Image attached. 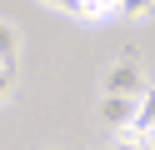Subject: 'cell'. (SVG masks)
Returning a JSON list of instances; mask_svg holds the SVG:
<instances>
[{"label":"cell","instance_id":"cell-5","mask_svg":"<svg viewBox=\"0 0 155 150\" xmlns=\"http://www.w3.org/2000/svg\"><path fill=\"white\" fill-rule=\"evenodd\" d=\"M15 65H20V30L0 20V70H15Z\"/></svg>","mask_w":155,"mask_h":150},{"label":"cell","instance_id":"cell-9","mask_svg":"<svg viewBox=\"0 0 155 150\" xmlns=\"http://www.w3.org/2000/svg\"><path fill=\"white\" fill-rule=\"evenodd\" d=\"M45 150H60V145H45Z\"/></svg>","mask_w":155,"mask_h":150},{"label":"cell","instance_id":"cell-4","mask_svg":"<svg viewBox=\"0 0 155 150\" xmlns=\"http://www.w3.org/2000/svg\"><path fill=\"white\" fill-rule=\"evenodd\" d=\"M125 135H135L140 145H150V140H155V85H150V90L140 95V110H135V125L125 130Z\"/></svg>","mask_w":155,"mask_h":150},{"label":"cell","instance_id":"cell-6","mask_svg":"<svg viewBox=\"0 0 155 150\" xmlns=\"http://www.w3.org/2000/svg\"><path fill=\"white\" fill-rule=\"evenodd\" d=\"M115 15H120V20H130V25H140V20H150V15H155V5H120Z\"/></svg>","mask_w":155,"mask_h":150},{"label":"cell","instance_id":"cell-8","mask_svg":"<svg viewBox=\"0 0 155 150\" xmlns=\"http://www.w3.org/2000/svg\"><path fill=\"white\" fill-rule=\"evenodd\" d=\"M15 95V70H0V105Z\"/></svg>","mask_w":155,"mask_h":150},{"label":"cell","instance_id":"cell-3","mask_svg":"<svg viewBox=\"0 0 155 150\" xmlns=\"http://www.w3.org/2000/svg\"><path fill=\"white\" fill-rule=\"evenodd\" d=\"M120 5H95V0H80V5H55V15L80 20V25H100V20H115Z\"/></svg>","mask_w":155,"mask_h":150},{"label":"cell","instance_id":"cell-7","mask_svg":"<svg viewBox=\"0 0 155 150\" xmlns=\"http://www.w3.org/2000/svg\"><path fill=\"white\" fill-rule=\"evenodd\" d=\"M110 150H150V145H140L135 135H110Z\"/></svg>","mask_w":155,"mask_h":150},{"label":"cell","instance_id":"cell-2","mask_svg":"<svg viewBox=\"0 0 155 150\" xmlns=\"http://www.w3.org/2000/svg\"><path fill=\"white\" fill-rule=\"evenodd\" d=\"M135 110H140V100H110V95H100V120H105L110 135H125V130L135 125Z\"/></svg>","mask_w":155,"mask_h":150},{"label":"cell","instance_id":"cell-1","mask_svg":"<svg viewBox=\"0 0 155 150\" xmlns=\"http://www.w3.org/2000/svg\"><path fill=\"white\" fill-rule=\"evenodd\" d=\"M145 90H150V80H145V70H140L135 55L115 60V65L105 70V80H100V95H110V100H140Z\"/></svg>","mask_w":155,"mask_h":150}]
</instances>
